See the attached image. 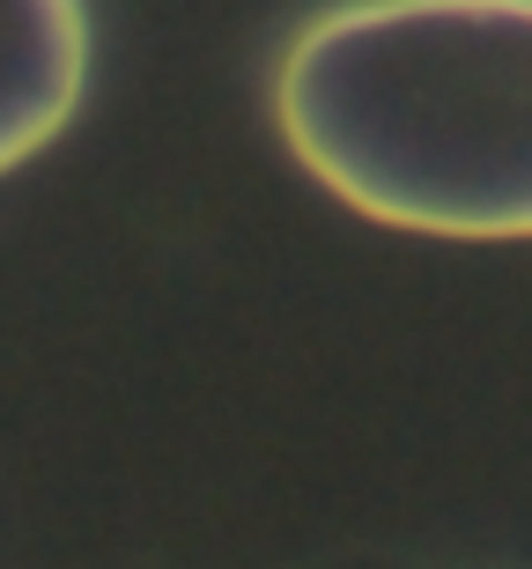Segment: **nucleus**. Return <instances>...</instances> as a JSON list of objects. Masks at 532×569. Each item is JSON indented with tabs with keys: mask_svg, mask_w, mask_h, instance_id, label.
I'll return each mask as SVG.
<instances>
[{
	"mask_svg": "<svg viewBox=\"0 0 532 569\" xmlns=\"http://www.w3.org/2000/svg\"><path fill=\"white\" fill-rule=\"evenodd\" d=\"M281 141L414 237H532V0H348L274 74Z\"/></svg>",
	"mask_w": 532,
	"mask_h": 569,
	"instance_id": "1",
	"label": "nucleus"
},
{
	"mask_svg": "<svg viewBox=\"0 0 532 569\" xmlns=\"http://www.w3.org/2000/svg\"><path fill=\"white\" fill-rule=\"evenodd\" d=\"M89 74L82 0H0V170L30 163L74 119Z\"/></svg>",
	"mask_w": 532,
	"mask_h": 569,
	"instance_id": "2",
	"label": "nucleus"
}]
</instances>
